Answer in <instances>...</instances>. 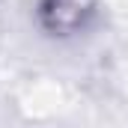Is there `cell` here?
I'll use <instances>...</instances> for the list:
<instances>
[{
	"label": "cell",
	"instance_id": "1",
	"mask_svg": "<svg viewBox=\"0 0 128 128\" xmlns=\"http://www.w3.org/2000/svg\"><path fill=\"white\" fill-rule=\"evenodd\" d=\"M98 0H36L33 18L36 27L51 39H78L98 21Z\"/></svg>",
	"mask_w": 128,
	"mask_h": 128
}]
</instances>
